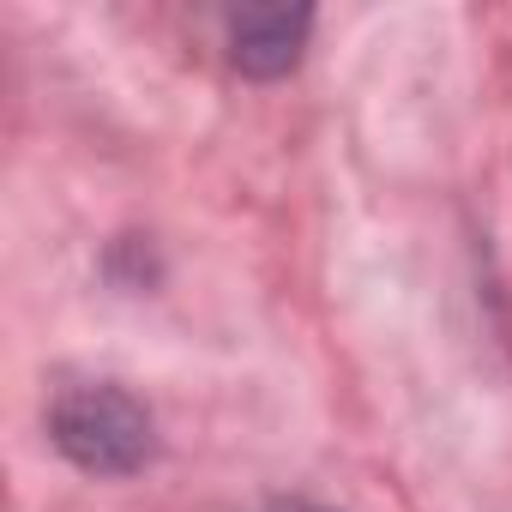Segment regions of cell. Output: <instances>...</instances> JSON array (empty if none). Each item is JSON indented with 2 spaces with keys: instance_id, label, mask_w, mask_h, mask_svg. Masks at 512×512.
Listing matches in <instances>:
<instances>
[{
  "instance_id": "1",
  "label": "cell",
  "mask_w": 512,
  "mask_h": 512,
  "mask_svg": "<svg viewBox=\"0 0 512 512\" xmlns=\"http://www.w3.org/2000/svg\"><path fill=\"white\" fill-rule=\"evenodd\" d=\"M55 428H61V446L97 470H121L145 452V416L115 392H85V398L61 404Z\"/></svg>"
},
{
  "instance_id": "2",
  "label": "cell",
  "mask_w": 512,
  "mask_h": 512,
  "mask_svg": "<svg viewBox=\"0 0 512 512\" xmlns=\"http://www.w3.org/2000/svg\"><path fill=\"white\" fill-rule=\"evenodd\" d=\"M308 13H284V7H266V13H241L235 19V61L247 73H284L296 61V37H302Z\"/></svg>"
},
{
  "instance_id": "3",
  "label": "cell",
  "mask_w": 512,
  "mask_h": 512,
  "mask_svg": "<svg viewBox=\"0 0 512 512\" xmlns=\"http://www.w3.org/2000/svg\"><path fill=\"white\" fill-rule=\"evenodd\" d=\"M278 512H320V506H278Z\"/></svg>"
}]
</instances>
